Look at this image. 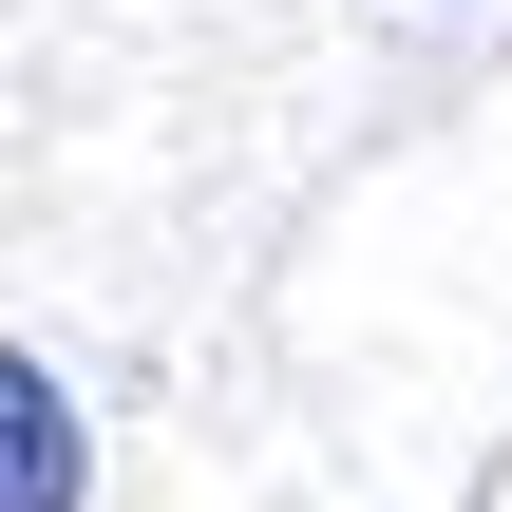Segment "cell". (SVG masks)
<instances>
[{
    "mask_svg": "<svg viewBox=\"0 0 512 512\" xmlns=\"http://www.w3.org/2000/svg\"><path fill=\"white\" fill-rule=\"evenodd\" d=\"M95 494V437H76V380H38V342L0 361V512H76Z\"/></svg>",
    "mask_w": 512,
    "mask_h": 512,
    "instance_id": "6da1fadb",
    "label": "cell"
}]
</instances>
